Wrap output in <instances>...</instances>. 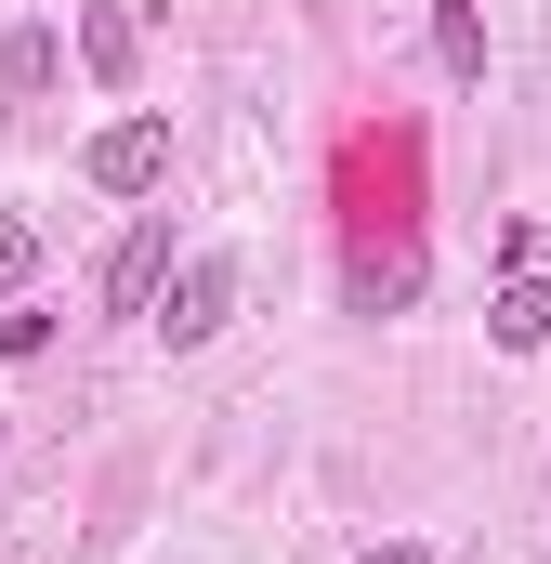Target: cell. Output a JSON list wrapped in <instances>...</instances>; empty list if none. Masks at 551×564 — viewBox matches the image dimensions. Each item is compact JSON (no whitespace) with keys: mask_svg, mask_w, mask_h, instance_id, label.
<instances>
[{"mask_svg":"<svg viewBox=\"0 0 551 564\" xmlns=\"http://www.w3.org/2000/svg\"><path fill=\"white\" fill-rule=\"evenodd\" d=\"M224 315H237V250H197L184 276L158 289V341H171V355H197V341H210Z\"/></svg>","mask_w":551,"mask_h":564,"instance_id":"1","label":"cell"},{"mask_svg":"<svg viewBox=\"0 0 551 564\" xmlns=\"http://www.w3.org/2000/svg\"><path fill=\"white\" fill-rule=\"evenodd\" d=\"M433 53H446V79H486V13L473 0H433Z\"/></svg>","mask_w":551,"mask_h":564,"instance_id":"7","label":"cell"},{"mask_svg":"<svg viewBox=\"0 0 551 564\" xmlns=\"http://www.w3.org/2000/svg\"><path fill=\"white\" fill-rule=\"evenodd\" d=\"M53 66H66V40H53V26H13V40H0V93H13V106H40V93H53Z\"/></svg>","mask_w":551,"mask_h":564,"instance_id":"6","label":"cell"},{"mask_svg":"<svg viewBox=\"0 0 551 564\" xmlns=\"http://www.w3.org/2000/svg\"><path fill=\"white\" fill-rule=\"evenodd\" d=\"M368 564H433V552H420V539H381V552H368Z\"/></svg>","mask_w":551,"mask_h":564,"instance_id":"9","label":"cell"},{"mask_svg":"<svg viewBox=\"0 0 551 564\" xmlns=\"http://www.w3.org/2000/svg\"><path fill=\"white\" fill-rule=\"evenodd\" d=\"M93 184L106 197H158L171 184V119H106L93 132Z\"/></svg>","mask_w":551,"mask_h":564,"instance_id":"2","label":"cell"},{"mask_svg":"<svg viewBox=\"0 0 551 564\" xmlns=\"http://www.w3.org/2000/svg\"><path fill=\"white\" fill-rule=\"evenodd\" d=\"M79 66L106 79V93H132V66H144V40H132V13L119 0H79Z\"/></svg>","mask_w":551,"mask_h":564,"instance_id":"4","label":"cell"},{"mask_svg":"<svg viewBox=\"0 0 551 564\" xmlns=\"http://www.w3.org/2000/svg\"><path fill=\"white\" fill-rule=\"evenodd\" d=\"M486 341H499V355H539V341H551V289H539V276H512L499 302H486Z\"/></svg>","mask_w":551,"mask_h":564,"instance_id":"5","label":"cell"},{"mask_svg":"<svg viewBox=\"0 0 551 564\" xmlns=\"http://www.w3.org/2000/svg\"><path fill=\"white\" fill-rule=\"evenodd\" d=\"M158 276H171V210H144L106 250V315H158Z\"/></svg>","mask_w":551,"mask_h":564,"instance_id":"3","label":"cell"},{"mask_svg":"<svg viewBox=\"0 0 551 564\" xmlns=\"http://www.w3.org/2000/svg\"><path fill=\"white\" fill-rule=\"evenodd\" d=\"M26 276H40V224H0V315L26 302Z\"/></svg>","mask_w":551,"mask_h":564,"instance_id":"8","label":"cell"}]
</instances>
